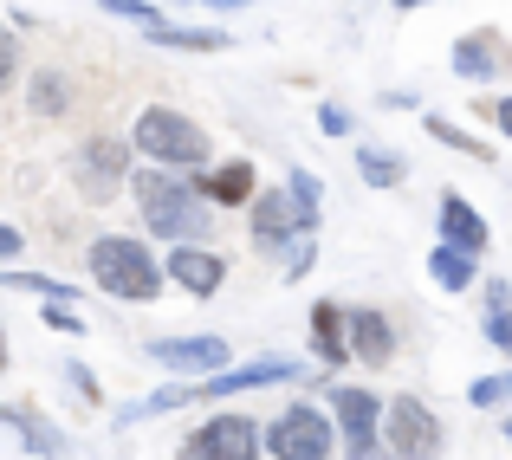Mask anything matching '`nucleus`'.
Listing matches in <instances>:
<instances>
[{
    "label": "nucleus",
    "mask_w": 512,
    "mask_h": 460,
    "mask_svg": "<svg viewBox=\"0 0 512 460\" xmlns=\"http://www.w3.org/2000/svg\"><path fill=\"white\" fill-rule=\"evenodd\" d=\"M428 279H435L441 292H474V253L435 247V253H428Z\"/></svg>",
    "instance_id": "obj_20"
},
{
    "label": "nucleus",
    "mask_w": 512,
    "mask_h": 460,
    "mask_svg": "<svg viewBox=\"0 0 512 460\" xmlns=\"http://www.w3.org/2000/svg\"><path fill=\"white\" fill-rule=\"evenodd\" d=\"M318 175L312 169H292L286 175V188H266V195H253L247 201V214H253V247L260 253H279V247H292V240H312L318 234Z\"/></svg>",
    "instance_id": "obj_2"
},
{
    "label": "nucleus",
    "mask_w": 512,
    "mask_h": 460,
    "mask_svg": "<svg viewBox=\"0 0 512 460\" xmlns=\"http://www.w3.org/2000/svg\"><path fill=\"white\" fill-rule=\"evenodd\" d=\"M448 65H454V78H467V85H487V78L512 72V52H506V39L493 33V26H480V33H461V39H454Z\"/></svg>",
    "instance_id": "obj_11"
},
{
    "label": "nucleus",
    "mask_w": 512,
    "mask_h": 460,
    "mask_svg": "<svg viewBox=\"0 0 512 460\" xmlns=\"http://www.w3.org/2000/svg\"><path fill=\"white\" fill-rule=\"evenodd\" d=\"M130 143H137V156H150L156 169H208V130L195 124L188 111H169V104H150V111L137 117V130H130Z\"/></svg>",
    "instance_id": "obj_4"
},
{
    "label": "nucleus",
    "mask_w": 512,
    "mask_h": 460,
    "mask_svg": "<svg viewBox=\"0 0 512 460\" xmlns=\"http://www.w3.org/2000/svg\"><path fill=\"white\" fill-rule=\"evenodd\" d=\"M130 156H137L130 137H85L72 156V188L85 201H111L117 188H130Z\"/></svg>",
    "instance_id": "obj_6"
},
{
    "label": "nucleus",
    "mask_w": 512,
    "mask_h": 460,
    "mask_svg": "<svg viewBox=\"0 0 512 460\" xmlns=\"http://www.w3.org/2000/svg\"><path fill=\"white\" fill-rule=\"evenodd\" d=\"M98 7H104V13H117V20H137V26H156V20H163L150 0H98Z\"/></svg>",
    "instance_id": "obj_26"
},
{
    "label": "nucleus",
    "mask_w": 512,
    "mask_h": 460,
    "mask_svg": "<svg viewBox=\"0 0 512 460\" xmlns=\"http://www.w3.org/2000/svg\"><path fill=\"white\" fill-rule=\"evenodd\" d=\"M20 247H26V240H20V234H13V227H7V221H0V260H13V253H20Z\"/></svg>",
    "instance_id": "obj_34"
},
{
    "label": "nucleus",
    "mask_w": 512,
    "mask_h": 460,
    "mask_svg": "<svg viewBox=\"0 0 512 460\" xmlns=\"http://www.w3.org/2000/svg\"><path fill=\"white\" fill-rule=\"evenodd\" d=\"M312 357L325 363V370H338V363H350V337H344V311L318 299L312 305Z\"/></svg>",
    "instance_id": "obj_18"
},
{
    "label": "nucleus",
    "mask_w": 512,
    "mask_h": 460,
    "mask_svg": "<svg viewBox=\"0 0 512 460\" xmlns=\"http://www.w3.org/2000/svg\"><path fill=\"white\" fill-rule=\"evenodd\" d=\"M383 448L396 460H441V415L422 396L383 402Z\"/></svg>",
    "instance_id": "obj_7"
},
{
    "label": "nucleus",
    "mask_w": 512,
    "mask_h": 460,
    "mask_svg": "<svg viewBox=\"0 0 512 460\" xmlns=\"http://www.w3.org/2000/svg\"><path fill=\"white\" fill-rule=\"evenodd\" d=\"M208 7H253V0H208Z\"/></svg>",
    "instance_id": "obj_35"
},
{
    "label": "nucleus",
    "mask_w": 512,
    "mask_h": 460,
    "mask_svg": "<svg viewBox=\"0 0 512 460\" xmlns=\"http://www.w3.org/2000/svg\"><path fill=\"white\" fill-rule=\"evenodd\" d=\"M331 448H338V422L325 409H312V402L279 409L273 428H266V454L273 460H331Z\"/></svg>",
    "instance_id": "obj_5"
},
{
    "label": "nucleus",
    "mask_w": 512,
    "mask_h": 460,
    "mask_svg": "<svg viewBox=\"0 0 512 460\" xmlns=\"http://www.w3.org/2000/svg\"><path fill=\"white\" fill-rule=\"evenodd\" d=\"M0 422H7L13 435L26 441V454H39V460H59V454H65V435L33 409V402H7V409H0Z\"/></svg>",
    "instance_id": "obj_17"
},
{
    "label": "nucleus",
    "mask_w": 512,
    "mask_h": 460,
    "mask_svg": "<svg viewBox=\"0 0 512 460\" xmlns=\"http://www.w3.org/2000/svg\"><path fill=\"white\" fill-rule=\"evenodd\" d=\"M0 286H7V292H33L39 305H52V299L72 305V299H78V292L65 286V279H46V273H7V266H0Z\"/></svg>",
    "instance_id": "obj_23"
},
{
    "label": "nucleus",
    "mask_w": 512,
    "mask_h": 460,
    "mask_svg": "<svg viewBox=\"0 0 512 460\" xmlns=\"http://www.w3.org/2000/svg\"><path fill=\"white\" fill-rule=\"evenodd\" d=\"M435 227H441V247H454V253H487V214L474 208L467 195H441V214H435Z\"/></svg>",
    "instance_id": "obj_14"
},
{
    "label": "nucleus",
    "mask_w": 512,
    "mask_h": 460,
    "mask_svg": "<svg viewBox=\"0 0 512 460\" xmlns=\"http://www.w3.org/2000/svg\"><path fill=\"white\" fill-rule=\"evenodd\" d=\"M266 435L253 415H208L195 435L175 448V460H260Z\"/></svg>",
    "instance_id": "obj_8"
},
{
    "label": "nucleus",
    "mask_w": 512,
    "mask_h": 460,
    "mask_svg": "<svg viewBox=\"0 0 512 460\" xmlns=\"http://www.w3.org/2000/svg\"><path fill=\"white\" fill-rule=\"evenodd\" d=\"M331 422H338L350 460H363V454L383 448V396H370V389L338 383V389H331Z\"/></svg>",
    "instance_id": "obj_9"
},
{
    "label": "nucleus",
    "mask_w": 512,
    "mask_h": 460,
    "mask_svg": "<svg viewBox=\"0 0 512 460\" xmlns=\"http://www.w3.org/2000/svg\"><path fill=\"white\" fill-rule=\"evenodd\" d=\"M0 363H7V350H0Z\"/></svg>",
    "instance_id": "obj_38"
},
{
    "label": "nucleus",
    "mask_w": 512,
    "mask_h": 460,
    "mask_svg": "<svg viewBox=\"0 0 512 460\" xmlns=\"http://www.w3.org/2000/svg\"><path fill=\"white\" fill-rule=\"evenodd\" d=\"M201 201H208V208H247L253 201V162L247 156H227V162H214V175H201Z\"/></svg>",
    "instance_id": "obj_16"
},
{
    "label": "nucleus",
    "mask_w": 512,
    "mask_h": 460,
    "mask_svg": "<svg viewBox=\"0 0 512 460\" xmlns=\"http://www.w3.org/2000/svg\"><path fill=\"white\" fill-rule=\"evenodd\" d=\"M156 46H175V52H227L234 33H201V26H175V20H156L150 26Z\"/></svg>",
    "instance_id": "obj_19"
},
{
    "label": "nucleus",
    "mask_w": 512,
    "mask_h": 460,
    "mask_svg": "<svg viewBox=\"0 0 512 460\" xmlns=\"http://www.w3.org/2000/svg\"><path fill=\"white\" fill-rule=\"evenodd\" d=\"M396 7H402V13H409V7H422V0H396Z\"/></svg>",
    "instance_id": "obj_36"
},
{
    "label": "nucleus",
    "mask_w": 512,
    "mask_h": 460,
    "mask_svg": "<svg viewBox=\"0 0 512 460\" xmlns=\"http://www.w3.org/2000/svg\"><path fill=\"white\" fill-rule=\"evenodd\" d=\"M480 292H487V311H512V286H506V279H487Z\"/></svg>",
    "instance_id": "obj_32"
},
{
    "label": "nucleus",
    "mask_w": 512,
    "mask_h": 460,
    "mask_svg": "<svg viewBox=\"0 0 512 460\" xmlns=\"http://www.w3.org/2000/svg\"><path fill=\"white\" fill-rule=\"evenodd\" d=\"M422 130H428V137H441V143H448V150L474 156V162H487V156H493L487 143H480V137H467L461 124H448V117H441V111H422Z\"/></svg>",
    "instance_id": "obj_24"
},
{
    "label": "nucleus",
    "mask_w": 512,
    "mask_h": 460,
    "mask_svg": "<svg viewBox=\"0 0 512 460\" xmlns=\"http://www.w3.org/2000/svg\"><path fill=\"white\" fill-rule=\"evenodd\" d=\"M85 266H91V279L124 305H150L156 292H163V260L130 234H98L85 247Z\"/></svg>",
    "instance_id": "obj_3"
},
{
    "label": "nucleus",
    "mask_w": 512,
    "mask_h": 460,
    "mask_svg": "<svg viewBox=\"0 0 512 460\" xmlns=\"http://www.w3.org/2000/svg\"><path fill=\"white\" fill-rule=\"evenodd\" d=\"M506 441H512V415H506Z\"/></svg>",
    "instance_id": "obj_37"
},
{
    "label": "nucleus",
    "mask_w": 512,
    "mask_h": 460,
    "mask_svg": "<svg viewBox=\"0 0 512 460\" xmlns=\"http://www.w3.org/2000/svg\"><path fill=\"white\" fill-rule=\"evenodd\" d=\"M150 357L163 363V370L175 376H221L227 370V357H234V344L227 337H214V331H195V337H150Z\"/></svg>",
    "instance_id": "obj_10"
},
{
    "label": "nucleus",
    "mask_w": 512,
    "mask_h": 460,
    "mask_svg": "<svg viewBox=\"0 0 512 460\" xmlns=\"http://www.w3.org/2000/svg\"><path fill=\"white\" fill-rule=\"evenodd\" d=\"M357 175H363L370 188H402L409 162H402L396 150H376V143H363V150H357Z\"/></svg>",
    "instance_id": "obj_21"
},
{
    "label": "nucleus",
    "mask_w": 512,
    "mask_h": 460,
    "mask_svg": "<svg viewBox=\"0 0 512 460\" xmlns=\"http://www.w3.org/2000/svg\"><path fill=\"white\" fill-rule=\"evenodd\" d=\"M26 104H33V117H59L65 104H72V78L65 72H33V91H26Z\"/></svg>",
    "instance_id": "obj_22"
},
{
    "label": "nucleus",
    "mask_w": 512,
    "mask_h": 460,
    "mask_svg": "<svg viewBox=\"0 0 512 460\" xmlns=\"http://www.w3.org/2000/svg\"><path fill=\"white\" fill-rule=\"evenodd\" d=\"M487 111H493V124H500V130H506V137H512V98H493V104H487Z\"/></svg>",
    "instance_id": "obj_33"
},
{
    "label": "nucleus",
    "mask_w": 512,
    "mask_h": 460,
    "mask_svg": "<svg viewBox=\"0 0 512 460\" xmlns=\"http://www.w3.org/2000/svg\"><path fill=\"white\" fill-rule=\"evenodd\" d=\"M39 318H46L52 331H65V337H78V331H85V318H78L72 305H59V299H52V305H39Z\"/></svg>",
    "instance_id": "obj_27"
},
{
    "label": "nucleus",
    "mask_w": 512,
    "mask_h": 460,
    "mask_svg": "<svg viewBox=\"0 0 512 460\" xmlns=\"http://www.w3.org/2000/svg\"><path fill=\"white\" fill-rule=\"evenodd\" d=\"M467 402H474V409H506L512 402V376H474Z\"/></svg>",
    "instance_id": "obj_25"
},
{
    "label": "nucleus",
    "mask_w": 512,
    "mask_h": 460,
    "mask_svg": "<svg viewBox=\"0 0 512 460\" xmlns=\"http://www.w3.org/2000/svg\"><path fill=\"white\" fill-rule=\"evenodd\" d=\"M318 124H325L331 137H350V111H344V104H325V111H318Z\"/></svg>",
    "instance_id": "obj_31"
},
{
    "label": "nucleus",
    "mask_w": 512,
    "mask_h": 460,
    "mask_svg": "<svg viewBox=\"0 0 512 460\" xmlns=\"http://www.w3.org/2000/svg\"><path fill=\"white\" fill-rule=\"evenodd\" d=\"M292 376H299V363H292V357H260V363H240V370L208 376V383H188V402H201V396H240V389L292 383Z\"/></svg>",
    "instance_id": "obj_12"
},
{
    "label": "nucleus",
    "mask_w": 512,
    "mask_h": 460,
    "mask_svg": "<svg viewBox=\"0 0 512 460\" xmlns=\"http://www.w3.org/2000/svg\"><path fill=\"white\" fill-rule=\"evenodd\" d=\"M163 273H169L182 292H195V299H214V292H221V279H227V260H221L214 247H169Z\"/></svg>",
    "instance_id": "obj_13"
},
{
    "label": "nucleus",
    "mask_w": 512,
    "mask_h": 460,
    "mask_svg": "<svg viewBox=\"0 0 512 460\" xmlns=\"http://www.w3.org/2000/svg\"><path fill=\"white\" fill-rule=\"evenodd\" d=\"M13 65H20V39H13L7 26H0V91L13 85Z\"/></svg>",
    "instance_id": "obj_29"
},
{
    "label": "nucleus",
    "mask_w": 512,
    "mask_h": 460,
    "mask_svg": "<svg viewBox=\"0 0 512 460\" xmlns=\"http://www.w3.org/2000/svg\"><path fill=\"white\" fill-rule=\"evenodd\" d=\"M130 195H137L143 208V227H150L156 240H182V247H195L201 234H208V201H201L195 182H182L175 169H137L130 175Z\"/></svg>",
    "instance_id": "obj_1"
},
{
    "label": "nucleus",
    "mask_w": 512,
    "mask_h": 460,
    "mask_svg": "<svg viewBox=\"0 0 512 460\" xmlns=\"http://www.w3.org/2000/svg\"><path fill=\"white\" fill-rule=\"evenodd\" d=\"M65 383H72V389H78L85 402H104V396H98V376H91L85 363H65Z\"/></svg>",
    "instance_id": "obj_30"
},
{
    "label": "nucleus",
    "mask_w": 512,
    "mask_h": 460,
    "mask_svg": "<svg viewBox=\"0 0 512 460\" xmlns=\"http://www.w3.org/2000/svg\"><path fill=\"white\" fill-rule=\"evenodd\" d=\"M480 331H487L493 350H506V357H512V311H487V324H480Z\"/></svg>",
    "instance_id": "obj_28"
},
{
    "label": "nucleus",
    "mask_w": 512,
    "mask_h": 460,
    "mask_svg": "<svg viewBox=\"0 0 512 460\" xmlns=\"http://www.w3.org/2000/svg\"><path fill=\"white\" fill-rule=\"evenodd\" d=\"M344 337H350V357L357 363H370V370H383L389 357H396V331H389V318L383 311H344Z\"/></svg>",
    "instance_id": "obj_15"
}]
</instances>
